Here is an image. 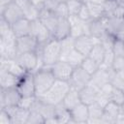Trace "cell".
<instances>
[{"instance_id":"cell-22","label":"cell","mask_w":124,"mask_h":124,"mask_svg":"<svg viewBox=\"0 0 124 124\" xmlns=\"http://www.w3.org/2000/svg\"><path fill=\"white\" fill-rule=\"evenodd\" d=\"M108 82H109L108 70H105V69L100 68L96 73H94L91 76V78H90V81L88 84L92 85L97 90H100V88Z\"/></svg>"},{"instance_id":"cell-10","label":"cell","mask_w":124,"mask_h":124,"mask_svg":"<svg viewBox=\"0 0 124 124\" xmlns=\"http://www.w3.org/2000/svg\"><path fill=\"white\" fill-rule=\"evenodd\" d=\"M68 20L71 26V33L70 36L73 38H78L83 35H89L88 29V22L83 21L78 16H69Z\"/></svg>"},{"instance_id":"cell-3","label":"cell","mask_w":124,"mask_h":124,"mask_svg":"<svg viewBox=\"0 0 124 124\" xmlns=\"http://www.w3.org/2000/svg\"><path fill=\"white\" fill-rule=\"evenodd\" d=\"M61 54V42L52 38L45 45L41 46V55L44 66L50 67L55 62L60 60Z\"/></svg>"},{"instance_id":"cell-36","label":"cell","mask_w":124,"mask_h":124,"mask_svg":"<svg viewBox=\"0 0 124 124\" xmlns=\"http://www.w3.org/2000/svg\"><path fill=\"white\" fill-rule=\"evenodd\" d=\"M83 1L82 0H67L66 4L69 10V14L70 16H77L80 10V8L83 5Z\"/></svg>"},{"instance_id":"cell-39","label":"cell","mask_w":124,"mask_h":124,"mask_svg":"<svg viewBox=\"0 0 124 124\" xmlns=\"http://www.w3.org/2000/svg\"><path fill=\"white\" fill-rule=\"evenodd\" d=\"M54 14L56 15V16L58 18H68L70 14H69V10H68L66 2L59 3L54 11Z\"/></svg>"},{"instance_id":"cell-16","label":"cell","mask_w":124,"mask_h":124,"mask_svg":"<svg viewBox=\"0 0 124 124\" xmlns=\"http://www.w3.org/2000/svg\"><path fill=\"white\" fill-rule=\"evenodd\" d=\"M16 3L22 10L25 18L30 21H34L39 18L41 10L38 9L35 5H33L30 0H16Z\"/></svg>"},{"instance_id":"cell-29","label":"cell","mask_w":124,"mask_h":124,"mask_svg":"<svg viewBox=\"0 0 124 124\" xmlns=\"http://www.w3.org/2000/svg\"><path fill=\"white\" fill-rule=\"evenodd\" d=\"M85 3L89 9L92 19H100L105 16V10H104V6L102 3L91 2V1H88Z\"/></svg>"},{"instance_id":"cell-4","label":"cell","mask_w":124,"mask_h":124,"mask_svg":"<svg viewBox=\"0 0 124 124\" xmlns=\"http://www.w3.org/2000/svg\"><path fill=\"white\" fill-rule=\"evenodd\" d=\"M16 60L23 67L26 72L34 73L35 71L44 67L41 55V46L37 51H28L17 54Z\"/></svg>"},{"instance_id":"cell-52","label":"cell","mask_w":124,"mask_h":124,"mask_svg":"<svg viewBox=\"0 0 124 124\" xmlns=\"http://www.w3.org/2000/svg\"><path fill=\"white\" fill-rule=\"evenodd\" d=\"M57 1H58L59 3H63V2H66L67 0H57Z\"/></svg>"},{"instance_id":"cell-40","label":"cell","mask_w":124,"mask_h":124,"mask_svg":"<svg viewBox=\"0 0 124 124\" xmlns=\"http://www.w3.org/2000/svg\"><path fill=\"white\" fill-rule=\"evenodd\" d=\"M112 51L115 56L124 57V41L115 38L112 45Z\"/></svg>"},{"instance_id":"cell-34","label":"cell","mask_w":124,"mask_h":124,"mask_svg":"<svg viewBox=\"0 0 124 124\" xmlns=\"http://www.w3.org/2000/svg\"><path fill=\"white\" fill-rule=\"evenodd\" d=\"M114 57H115V55H114V53L112 51V48L106 49V53H105V56H104V59H103V62H102L100 68L105 69V70L111 69Z\"/></svg>"},{"instance_id":"cell-35","label":"cell","mask_w":124,"mask_h":124,"mask_svg":"<svg viewBox=\"0 0 124 124\" xmlns=\"http://www.w3.org/2000/svg\"><path fill=\"white\" fill-rule=\"evenodd\" d=\"M119 0H106L103 3L104 10H105V16H110L115 12V10L120 5Z\"/></svg>"},{"instance_id":"cell-26","label":"cell","mask_w":124,"mask_h":124,"mask_svg":"<svg viewBox=\"0 0 124 124\" xmlns=\"http://www.w3.org/2000/svg\"><path fill=\"white\" fill-rule=\"evenodd\" d=\"M54 117L57 120L58 124H70L73 123L71 111L61 103L55 105V115Z\"/></svg>"},{"instance_id":"cell-13","label":"cell","mask_w":124,"mask_h":124,"mask_svg":"<svg viewBox=\"0 0 124 124\" xmlns=\"http://www.w3.org/2000/svg\"><path fill=\"white\" fill-rule=\"evenodd\" d=\"M97 43H100L99 39L94 38L90 35H83L75 39V48L84 56H87L93 48L94 45Z\"/></svg>"},{"instance_id":"cell-44","label":"cell","mask_w":124,"mask_h":124,"mask_svg":"<svg viewBox=\"0 0 124 124\" xmlns=\"http://www.w3.org/2000/svg\"><path fill=\"white\" fill-rule=\"evenodd\" d=\"M0 124H13L12 118L5 108H0Z\"/></svg>"},{"instance_id":"cell-47","label":"cell","mask_w":124,"mask_h":124,"mask_svg":"<svg viewBox=\"0 0 124 124\" xmlns=\"http://www.w3.org/2000/svg\"><path fill=\"white\" fill-rule=\"evenodd\" d=\"M31 1V3L33 4V5H35L38 9H40V10H42L43 8H44V5H45V2H46V0H30Z\"/></svg>"},{"instance_id":"cell-9","label":"cell","mask_w":124,"mask_h":124,"mask_svg":"<svg viewBox=\"0 0 124 124\" xmlns=\"http://www.w3.org/2000/svg\"><path fill=\"white\" fill-rule=\"evenodd\" d=\"M41 45L37 41V39L30 35L22 36V37H17L16 38V49H17V54L23 53V52H28V51H37Z\"/></svg>"},{"instance_id":"cell-7","label":"cell","mask_w":124,"mask_h":124,"mask_svg":"<svg viewBox=\"0 0 124 124\" xmlns=\"http://www.w3.org/2000/svg\"><path fill=\"white\" fill-rule=\"evenodd\" d=\"M90 78H91V75H89L85 70H83L79 66L74 69L73 74L69 79V83L71 87L79 91L81 88H83L89 83Z\"/></svg>"},{"instance_id":"cell-19","label":"cell","mask_w":124,"mask_h":124,"mask_svg":"<svg viewBox=\"0 0 124 124\" xmlns=\"http://www.w3.org/2000/svg\"><path fill=\"white\" fill-rule=\"evenodd\" d=\"M88 29H89V35L97 38L100 40L101 37H103L108 31L106 27V21L105 16L100 19H92L88 22Z\"/></svg>"},{"instance_id":"cell-49","label":"cell","mask_w":124,"mask_h":124,"mask_svg":"<svg viewBox=\"0 0 124 124\" xmlns=\"http://www.w3.org/2000/svg\"><path fill=\"white\" fill-rule=\"evenodd\" d=\"M116 123H120V124H124V112L120 110V112L118 113L116 119H115V124Z\"/></svg>"},{"instance_id":"cell-5","label":"cell","mask_w":124,"mask_h":124,"mask_svg":"<svg viewBox=\"0 0 124 124\" xmlns=\"http://www.w3.org/2000/svg\"><path fill=\"white\" fill-rule=\"evenodd\" d=\"M31 35L37 39L41 46L45 45L53 38L51 32L39 18L31 21Z\"/></svg>"},{"instance_id":"cell-53","label":"cell","mask_w":124,"mask_h":124,"mask_svg":"<svg viewBox=\"0 0 124 124\" xmlns=\"http://www.w3.org/2000/svg\"><path fill=\"white\" fill-rule=\"evenodd\" d=\"M120 3H121L122 5H124V0H120Z\"/></svg>"},{"instance_id":"cell-25","label":"cell","mask_w":124,"mask_h":124,"mask_svg":"<svg viewBox=\"0 0 124 124\" xmlns=\"http://www.w3.org/2000/svg\"><path fill=\"white\" fill-rule=\"evenodd\" d=\"M12 29L15 35L17 37H22L31 34V21L25 17L17 20L12 25Z\"/></svg>"},{"instance_id":"cell-14","label":"cell","mask_w":124,"mask_h":124,"mask_svg":"<svg viewBox=\"0 0 124 124\" xmlns=\"http://www.w3.org/2000/svg\"><path fill=\"white\" fill-rule=\"evenodd\" d=\"M5 108L9 112V114L12 118L13 124H26L27 118L30 113V109L23 108L19 106L7 107V108Z\"/></svg>"},{"instance_id":"cell-42","label":"cell","mask_w":124,"mask_h":124,"mask_svg":"<svg viewBox=\"0 0 124 124\" xmlns=\"http://www.w3.org/2000/svg\"><path fill=\"white\" fill-rule=\"evenodd\" d=\"M77 16L80 19H82L83 21H86V22L92 20V17H91V15H90V12H89V9H88L86 3H83L82 7L80 8V10H79V12Z\"/></svg>"},{"instance_id":"cell-8","label":"cell","mask_w":124,"mask_h":124,"mask_svg":"<svg viewBox=\"0 0 124 124\" xmlns=\"http://www.w3.org/2000/svg\"><path fill=\"white\" fill-rule=\"evenodd\" d=\"M16 89L20 93L21 97L36 96V89H35L33 73L27 72L25 75H23L19 79V82L16 86Z\"/></svg>"},{"instance_id":"cell-23","label":"cell","mask_w":124,"mask_h":124,"mask_svg":"<svg viewBox=\"0 0 124 124\" xmlns=\"http://www.w3.org/2000/svg\"><path fill=\"white\" fill-rule=\"evenodd\" d=\"M71 26L68 18H58L56 28L53 32V38L61 41L70 36Z\"/></svg>"},{"instance_id":"cell-31","label":"cell","mask_w":124,"mask_h":124,"mask_svg":"<svg viewBox=\"0 0 124 124\" xmlns=\"http://www.w3.org/2000/svg\"><path fill=\"white\" fill-rule=\"evenodd\" d=\"M61 42V54H60V60L65 61L67 55L70 53V51L72 49L75 48V38L69 36L63 40L60 41Z\"/></svg>"},{"instance_id":"cell-6","label":"cell","mask_w":124,"mask_h":124,"mask_svg":"<svg viewBox=\"0 0 124 124\" xmlns=\"http://www.w3.org/2000/svg\"><path fill=\"white\" fill-rule=\"evenodd\" d=\"M20 99L21 95L16 89V87L0 89V108L18 106Z\"/></svg>"},{"instance_id":"cell-46","label":"cell","mask_w":124,"mask_h":124,"mask_svg":"<svg viewBox=\"0 0 124 124\" xmlns=\"http://www.w3.org/2000/svg\"><path fill=\"white\" fill-rule=\"evenodd\" d=\"M58 4H59V2L57 0H46L43 9H46L48 11L54 12L55 9H56V7L58 6Z\"/></svg>"},{"instance_id":"cell-27","label":"cell","mask_w":124,"mask_h":124,"mask_svg":"<svg viewBox=\"0 0 124 124\" xmlns=\"http://www.w3.org/2000/svg\"><path fill=\"white\" fill-rule=\"evenodd\" d=\"M79 103H81L80 101V97H79V91L71 87L70 90L68 91V93L66 94V96L64 97L62 104L69 109L71 110L72 108H74L76 106H78Z\"/></svg>"},{"instance_id":"cell-50","label":"cell","mask_w":124,"mask_h":124,"mask_svg":"<svg viewBox=\"0 0 124 124\" xmlns=\"http://www.w3.org/2000/svg\"><path fill=\"white\" fill-rule=\"evenodd\" d=\"M88 1H91V2H97V3H102V4H103L106 0H87L86 2H88Z\"/></svg>"},{"instance_id":"cell-11","label":"cell","mask_w":124,"mask_h":124,"mask_svg":"<svg viewBox=\"0 0 124 124\" xmlns=\"http://www.w3.org/2000/svg\"><path fill=\"white\" fill-rule=\"evenodd\" d=\"M50 69H51L54 77L56 78V79L69 81L75 68L68 62L59 60V61L55 62L53 65H51Z\"/></svg>"},{"instance_id":"cell-38","label":"cell","mask_w":124,"mask_h":124,"mask_svg":"<svg viewBox=\"0 0 124 124\" xmlns=\"http://www.w3.org/2000/svg\"><path fill=\"white\" fill-rule=\"evenodd\" d=\"M110 101L121 106L124 103V90L114 86L110 94Z\"/></svg>"},{"instance_id":"cell-43","label":"cell","mask_w":124,"mask_h":124,"mask_svg":"<svg viewBox=\"0 0 124 124\" xmlns=\"http://www.w3.org/2000/svg\"><path fill=\"white\" fill-rule=\"evenodd\" d=\"M112 69L115 72L123 71L124 70V57L115 56L114 60H113V63H112Z\"/></svg>"},{"instance_id":"cell-18","label":"cell","mask_w":124,"mask_h":124,"mask_svg":"<svg viewBox=\"0 0 124 124\" xmlns=\"http://www.w3.org/2000/svg\"><path fill=\"white\" fill-rule=\"evenodd\" d=\"M71 116H72V121L73 123L77 124H85L88 121L89 118V113H88V106L79 103L78 106H76L74 108L71 110Z\"/></svg>"},{"instance_id":"cell-15","label":"cell","mask_w":124,"mask_h":124,"mask_svg":"<svg viewBox=\"0 0 124 124\" xmlns=\"http://www.w3.org/2000/svg\"><path fill=\"white\" fill-rule=\"evenodd\" d=\"M0 70H6L10 73L21 78L23 75H25L27 72L23 69V67L15 59L0 57Z\"/></svg>"},{"instance_id":"cell-54","label":"cell","mask_w":124,"mask_h":124,"mask_svg":"<svg viewBox=\"0 0 124 124\" xmlns=\"http://www.w3.org/2000/svg\"><path fill=\"white\" fill-rule=\"evenodd\" d=\"M119 1H120V0H119Z\"/></svg>"},{"instance_id":"cell-30","label":"cell","mask_w":124,"mask_h":124,"mask_svg":"<svg viewBox=\"0 0 124 124\" xmlns=\"http://www.w3.org/2000/svg\"><path fill=\"white\" fill-rule=\"evenodd\" d=\"M105 53H106L105 46L101 43H97L94 45L93 48L91 49V51L89 52V54L87 56L90 57L91 59H93L94 61H96L101 66L103 59H104V56H105Z\"/></svg>"},{"instance_id":"cell-32","label":"cell","mask_w":124,"mask_h":124,"mask_svg":"<svg viewBox=\"0 0 124 124\" xmlns=\"http://www.w3.org/2000/svg\"><path fill=\"white\" fill-rule=\"evenodd\" d=\"M84 58H85V56L82 53H80L78 50H77L76 48H74L67 55L65 61L68 62L69 64H71L74 68H76V67L81 66V63H82V61H83Z\"/></svg>"},{"instance_id":"cell-20","label":"cell","mask_w":124,"mask_h":124,"mask_svg":"<svg viewBox=\"0 0 124 124\" xmlns=\"http://www.w3.org/2000/svg\"><path fill=\"white\" fill-rule=\"evenodd\" d=\"M39 19L47 27V29L51 32L53 36V32L56 28L57 22H58V17L52 11H48L46 9H42L40 11V16Z\"/></svg>"},{"instance_id":"cell-37","label":"cell","mask_w":124,"mask_h":124,"mask_svg":"<svg viewBox=\"0 0 124 124\" xmlns=\"http://www.w3.org/2000/svg\"><path fill=\"white\" fill-rule=\"evenodd\" d=\"M45 117L35 109H30L29 116L27 118L26 124H45Z\"/></svg>"},{"instance_id":"cell-51","label":"cell","mask_w":124,"mask_h":124,"mask_svg":"<svg viewBox=\"0 0 124 124\" xmlns=\"http://www.w3.org/2000/svg\"><path fill=\"white\" fill-rule=\"evenodd\" d=\"M121 111H123V112H124V103L121 105Z\"/></svg>"},{"instance_id":"cell-21","label":"cell","mask_w":124,"mask_h":124,"mask_svg":"<svg viewBox=\"0 0 124 124\" xmlns=\"http://www.w3.org/2000/svg\"><path fill=\"white\" fill-rule=\"evenodd\" d=\"M20 78L6 70H0V87L2 89L15 88L17 86Z\"/></svg>"},{"instance_id":"cell-12","label":"cell","mask_w":124,"mask_h":124,"mask_svg":"<svg viewBox=\"0 0 124 124\" xmlns=\"http://www.w3.org/2000/svg\"><path fill=\"white\" fill-rule=\"evenodd\" d=\"M0 16L4 18L7 22H9L11 25H13L15 22L24 17V15L20 7L15 1L14 3L7 6L4 10L0 11Z\"/></svg>"},{"instance_id":"cell-41","label":"cell","mask_w":124,"mask_h":124,"mask_svg":"<svg viewBox=\"0 0 124 124\" xmlns=\"http://www.w3.org/2000/svg\"><path fill=\"white\" fill-rule=\"evenodd\" d=\"M36 100H37V96H25V97H21L18 106L21 107V108H23L31 109Z\"/></svg>"},{"instance_id":"cell-48","label":"cell","mask_w":124,"mask_h":124,"mask_svg":"<svg viewBox=\"0 0 124 124\" xmlns=\"http://www.w3.org/2000/svg\"><path fill=\"white\" fill-rule=\"evenodd\" d=\"M16 0H0V11L4 10L7 6H9L10 4L14 3Z\"/></svg>"},{"instance_id":"cell-28","label":"cell","mask_w":124,"mask_h":124,"mask_svg":"<svg viewBox=\"0 0 124 124\" xmlns=\"http://www.w3.org/2000/svg\"><path fill=\"white\" fill-rule=\"evenodd\" d=\"M89 118L87 123H102V116L104 114V108L96 102L88 106Z\"/></svg>"},{"instance_id":"cell-2","label":"cell","mask_w":124,"mask_h":124,"mask_svg":"<svg viewBox=\"0 0 124 124\" xmlns=\"http://www.w3.org/2000/svg\"><path fill=\"white\" fill-rule=\"evenodd\" d=\"M33 75L37 97L44 95L56 80V78L54 77L50 67L44 66L41 69L35 71Z\"/></svg>"},{"instance_id":"cell-17","label":"cell","mask_w":124,"mask_h":124,"mask_svg":"<svg viewBox=\"0 0 124 124\" xmlns=\"http://www.w3.org/2000/svg\"><path fill=\"white\" fill-rule=\"evenodd\" d=\"M121 110V106L109 101L107 106L104 108V114L102 116V123L106 124H112L115 123V119L118 115V113Z\"/></svg>"},{"instance_id":"cell-33","label":"cell","mask_w":124,"mask_h":124,"mask_svg":"<svg viewBox=\"0 0 124 124\" xmlns=\"http://www.w3.org/2000/svg\"><path fill=\"white\" fill-rule=\"evenodd\" d=\"M83 70H85L89 75H93L94 73H96L99 69H100V65L94 61L93 59H91L90 57L88 56H85V58L83 59L82 63H81V66H80Z\"/></svg>"},{"instance_id":"cell-45","label":"cell","mask_w":124,"mask_h":124,"mask_svg":"<svg viewBox=\"0 0 124 124\" xmlns=\"http://www.w3.org/2000/svg\"><path fill=\"white\" fill-rule=\"evenodd\" d=\"M109 101H110V99H109L108 96H107V95H105L101 92H98V95H97V98H96V103L97 104H99L101 107L105 108Z\"/></svg>"},{"instance_id":"cell-24","label":"cell","mask_w":124,"mask_h":124,"mask_svg":"<svg viewBox=\"0 0 124 124\" xmlns=\"http://www.w3.org/2000/svg\"><path fill=\"white\" fill-rule=\"evenodd\" d=\"M99 90H97L95 87H93L90 84H87L83 88L79 90V97L81 103L89 106L96 102V98L98 95Z\"/></svg>"},{"instance_id":"cell-1","label":"cell","mask_w":124,"mask_h":124,"mask_svg":"<svg viewBox=\"0 0 124 124\" xmlns=\"http://www.w3.org/2000/svg\"><path fill=\"white\" fill-rule=\"evenodd\" d=\"M70 88H71V85L69 81L56 79L55 82L52 84V86L44 95L38 98L46 104L55 106L63 101L64 97L66 96Z\"/></svg>"}]
</instances>
